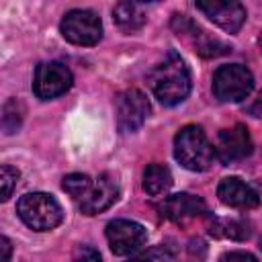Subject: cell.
Returning <instances> with one entry per match:
<instances>
[{"mask_svg":"<svg viewBox=\"0 0 262 262\" xmlns=\"http://www.w3.org/2000/svg\"><path fill=\"white\" fill-rule=\"evenodd\" d=\"M0 182H2V201H8L16 182H18V170L4 164L2 166V172H0Z\"/></svg>","mask_w":262,"mask_h":262,"instance_id":"d6986e66","label":"cell"},{"mask_svg":"<svg viewBox=\"0 0 262 262\" xmlns=\"http://www.w3.org/2000/svg\"><path fill=\"white\" fill-rule=\"evenodd\" d=\"M252 137L246 125H233L229 129H221L215 143V156L223 164H233L237 160H244L252 154Z\"/></svg>","mask_w":262,"mask_h":262,"instance_id":"9c48e42d","label":"cell"},{"mask_svg":"<svg viewBox=\"0 0 262 262\" xmlns=\"http://www.w3.org/2000/svg\"><path fill=\"white\" fill-rule=\"evenodd\" d=\"M106 239L111 250L117 256H127L137 252L145 239H147V231L141 223L137 221H129V219H115L106 225Z\"/></svg>","mask_w":262,"mask_h":262,"instance_id":"ba28073f","label":"cell"},{"mask_svg":"<svg viewBox=\"0 0 262 262\" xmlns=\"http://www.w3.org/2000/svg\"><path fill=\"white\" fill-rule=\"evenodd\" d=\"M61 35L74 45H96L102 37L100 16L92 10H70L61 20Z\"/></svg>","mask_w":262,"mask_h":262,"instance_id":"5b68a950","label":"cell"},{"mask_svg":"<svg viewBox=\"0 0 262 262\" xmlns=\"http://www.w3.org/2000/svg\"><path fill=\"white\" fill-rule=\"evenodd\" d=\"M119 196V186L117 182L108 176V174H100L98 178H94L90 190L78 201L82 213L86 215H96L102 213L104 209H108Z\"/></svg>","mask_w":262,"mask_h":262,"instance_id":"7c38bea8","label":"cell"},{"mask_svg":"<svg viewBox=\"0 0 262 262\" xmlns=\"http://www.w3.org/2000/svg\"><path fill=\"white\" fill-rule=\"evenodd\" d=\"M0 250H2V262H10V242L8 237H2L0 239Z\"/></svg>","mask_w":262,"mask_h":262,"instance_id":"603a6c76","label":"cell"},{"mask_svg":"<svg viewBox=\"0 0 262 262\" xmlns=\"http://www.w3.org/2000/svg\"><path fill=\"white\" fill-rule=\"evenodd\" d=\"M149 86L154 96L166 106H174L188 96L190 74L176 51H168L166 57L158 66H154V70L149 72Z\"/></svg>","mask_w":262,"mask_h":262,"instance_id":"6da1fadb","label":"cell"},{"mask_svg":"<svg viewBox=\"0 0 262 262\" xmlns=\"http://www.w3.org/2000/svg\"><path fill=\"white\" fill-rule=\"evenodd\" d=\"M74 262H100V252L94 246H78L74 250Z\"/></svg>","mask_w":262,"mask_h":262,"instance_id":"44dd1931","label":"cell"},{"mask_svg":"<svg viewBox=\"0 0 262 262\" xmlns=\"http://www.w3.org/2000/svg\"><path fill=\"white\" fill-rule=\"evenodd\" d=\"M219 262H258L256 256H252L250 252H244V250H233V252H227L219 258Z\"/></svg>","mask_w":262,"mask_h":262,"instance_id":"7402d4cb","label":"cell"},{"mask_svg":"<svg viewBox=\"0 0 262 262\" xmlns=\"http://www.w3.org/2000/svg\"><path fill=\"white\" fill-rule=\"evenodd\" d=\"M92 178L88 176V174H80V172H74V174H68L66 178H63V182H61V188L72 196V199H76V201H80L88 190H90V186H92Z\"/></svg>","mask_w":262,"mask_h":262,"instance_id":"ac0fdd59","label":"cell"},{"mask_svg":"<svg viewBox=\"0 0 262 262\" xmlns=\"http://www.w3.org/2000/svg\"><path fill=\"white\" fill-rule=\"evenodd\" d=\"M72 72L68 66L59 61H47L39 63L33 78V92L41 100H51L61 94H66L72 88Z\"/></svg>","mask_w":262,"mask_h":262,"instance_id":"8992f818","label":"cell"},{"mask_svg":"<svg viewBox=\"0 0 262 262\" xmlns=\"http://www.w3.org/2000/svg\"><path fill=\"white\" fill-rule=\"evenodd\" d=\"M196 8L201 12H205V16L209 20H213L217 27H221L227 33H237L246 20V8L239 2H196Z\"/></svg>","mask_w":262,"mask_h":262,"instance_id":"8fae6325","label":"cell"},{"mask_svg":"<svg viewBox=\"0 0 262 262\" xmlns=\"http://www.w3.org/2000/svg\"><path fill=\"white\" fill-rule=\"evenodd\" d=\"M158 211L162 213V217H166L174 223H188L199 217H209L205 201L201 196H194L188 192H180V194H172V196L164 199V203L158 207Z\"/></svg>","mask_w":262,"mask_h":262,"instance_id":"30bf717a","label":"cell"},{"mask_svg":"<svg viewBox=\"0 0 262 262\" xmlns=\"http://www.w3.org/2000/svg\"><path fill=\"white\" fill-rule=\"evenodd\" d=\"M113 16L123 33H135L145 25V12L137 2H119L113 10Z\"/></svg>","mask_w":262,"mask_h":262,"instance_id":"9a60e30c","label":"cell"},{"mask_svg":"<svg viewBox=\"0 0 262 262\" xmlns=\"http://www.w3.org/2000/svg\"><path fill=\"white\" fill-rule=\"evenodd\" d=\"M16 213L23 223L35 231H49L63 219L59 203L47 192H29L20 196L16 203Z\"/></svg>","mask_w":262,"mask_h":262,"instance_id":"3957f363","label":"cell"},{"mask_svg":"<svg viewBox=\"0 0 262 262\" xmlns=\"http://www.w3.org/2000/svg\"><path fill=\"white\" fill-rule=\"evenodd\" d=\"M115 106H117V125L123 133L137 131L149 115V102H147L145 94L135 90V88L121 92L117 96Z\"/></svg>","mask_w":262,"mask_h":262,"instance_id":"52a82bcc","label":"cell"},{"mask_svg":"<svg viewBox=\"0 0 262 262\" xmlns=\"http://www.w3.org/2000/svg\"><path fill=\"white\" fill-rule=\"evenodd\" d=\"M254 88L252 72L242 63L221 66L213 76V92L221 102H239Z\"/></svg>","mask_w":262,"mask_h":262,"instance_id":"277c9868","label":"cell"},{"mask_svg":"<svg viewBox=\"0 0 262 262\" xmlns=\"http://www.w3.org/2000/svg\"><path fill=\"white\" fill-rule=\"evenodd\" d=\"M172 27H174V31H176L178 35H182V37H188V35H190V41H192V45H194V51H199L201 55L211 57V55H221V53H227V51H229L227 45H223L219 39L209 37L205 31H201V29H199L192 20H188L184 14H176L174 20H172Z\"/></svg>","mask_w":262,"mask_h":262,"instance_id":"5bb4252c","label":"cell"},{"mask_svg":"<svg viewBox=\"0 0 262 262\" xmlns=\"http://www.w3.org/2000/svg\"><path fill=\"white\" fill-rule=\"evenodd\" d=\"M217 196L223 205L233 209H254L260 205L258 192L237 176L223 178L217 186Z\"/></svg>","mask_w":262,"mask_h":262,"instance_id":"4fadbf2b","label":"cell"},{"mask_svg":"<svg viewBox=\"0 0 262 262\" xmlns=\"http://www.w3.org/2000/svg\"><path fill=\"white\" fill-rule=\"evenodd\" d=\"M174 158L192 172H203L215 162V147L199 125L182 127L174 137Z\"/></svg>","mask_w":262,"mask_h":262,"instance_id":"7a4b0ae2","label":"cell"},{"mask_svg":"<svg viewBox=\"0 0 262 262\" xmlns=\"http://www.w3.org/2000/svg\"><path fill=\"white\" fill-rule=\"evenodd\" d=\"M211 233L231 237V239H248L252 229H250V223L244 219H229V221H213Z\"/></svg>","mask_w":262,"mask_h":262,"instance_id":"e0dca14e","label":"cell"},{"mask_svg":"<svg viewBox=\"0 0 262 262\" xmlns=\"http://www.w3.org/2000/svg\"><path fill=\"white\" fill-rule=\"evenodd\" d=\"M172 186V174L164 164H149L143 172V190L149 196H160Z\"/></svg>","mask_w":262,"mask_h":262,"instance_id":"2e32d148","label":"cell"},{"mask_svg":"<svg viewBox=\"0 0 262 262\" xmlns=\"http://www.w3.org/2000/svg\"><path fill=\"white\" fill-rule=\"evenodd\" d=\"M127 262H172V254L166 246H156L149 252H143V254H139Z\"/></svg>","mask_w":262,"mask_h":262,"instance_id":"ffe728a7","label":"cell"}]
</instances>
